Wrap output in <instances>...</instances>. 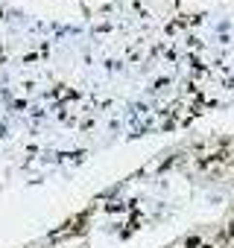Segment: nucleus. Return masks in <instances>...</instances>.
I'll return each instance as SVG.
<instances>
[{
  "mask_svg": "<svg viewBox=\"0 0 234 248\" xmlns=\"http://www.w3.org/2000/svg\"><path fill=\"white\" fill-rule=\"evenodd\" d=\"M217 242H219V245H225V248H228V242H234V219H231L225 228H219V231H217Z\"/></svg>",
  "mask_w": 234,
  "mask_h": 248,
  "instance_id": "nucleus-2",
  "label": "nucleus"
},
{
  "mask_svg": "<svg viewBox=\"0 0 234 248\" xmlns=\"http://www.w3.org/2000/svg\"><path fill=\"white\" fill-rule=\"evenodd\" d=\"M82 225H88V213L73 216V219H70V222H67V225H65V228L53 236V239H59V236H70V233H79V231H82Z\"/></svg>",
  "mask_w": 234,
  "mask_h": 248,
  "instance_id": "nucleus-1",
  "label": "nucleus"
},
{
  "mask_svg": "<svg viewBox=\"0 0 234 248\" xmlns=\"http://www.w3.org/2000/svg\"><path fill=\"white\" fill-rule=\"evenodd\" d=\"M199 245H202L199 236H187V239H184V248H199Z\"/></svg>",
  "mask_w": 234,
  "mask_h": 248,
  "instance_id": "nucleus-3",
  "label": "nucleus"
},
{
  "mask_svg": "<svg viewBox=\"0 0 234 248\" xmlns=\"http://www.w3.org/2000/svg\"><path fill=\"white\" fill-rule=\"evenodd\" d=\"M231 213H234V204H231Z\"/></svg>",
  "mask_w": 234,
  "mask_h": 248,
  "instance_id": "nucleus-5",
  "label": "nucleus"
},
{
  "mask_svg": "<svg viewBox=\"0 0 234 248\" xmlns=\"http://www.w3.org/2000/svg\"><path fill=\"white\" fill-rule=\"evenodd\" d=\"M199 248H217V245H208V242H202V245H199Z\"/></svg>",
  "mask_w": 234,
  "mask_h": 248,
  "instance_id": "nucleus-4",
  "label": "nucleus"
}]
</instances>
